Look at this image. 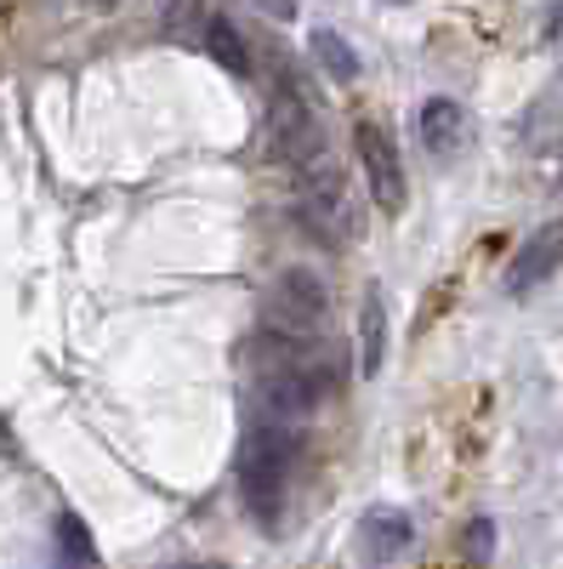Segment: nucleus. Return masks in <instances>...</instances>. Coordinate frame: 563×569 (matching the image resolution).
Listing matches in <instances>:
<instances>
[{
  "label": "nucleus",
  "instance_id": "9d476101",
  "mask_svg": "<svg viewBox=\"0 0 563 569\" xmlns=\"http://www.w3.org/2000/svg\"><path fill=\"white\" fill-rule=\"evenodd\" d=\"M382 365H388V297L370 284L359 302V370L382 376Z\"/></svg>",
  "mask_w": 563,
  "mask_h": 569
},
{
  "label": "nucleus",
  "instance_id": "9b49d317",
  "mask_svg": "<svg viewBox=\"0 0 563 569\" xmlns=\"http://www.w3.org/2000/svg\"><path fill=\"white\" fill-rule=\"evenodd\" d=\"M313 58H319V69L331 74V80H342V86H353L359 80V52L336 34V29H313Z\"/></svg>",
  "mask_w": 563,
  "mask_h": 569
},
{
  "label": "nucleus",
  "instance_id": "2eb2a0df",
  "mask_svg": "<svg viewBox=\"0 0 563 569\" xmlns=\"http://www.w3.org/2000/svg\"><path fill=\"white\" fill-rule=\"evenodd\" d=\"M58 530H63V547H69V563H91V541H86V530H80V518H58Z\"/></svg>",
  "mask_w": 563,
  "mask_h": 569
},
{
  "label": "nucleus",
  "instance_id": "39448f33",
  "mask_svg": "<svg viewBox=\"0 0 563 569\" xmlns=\"http://www.w3.org/2000/svg\"><path fill=\"white\" fill-rule=\"evenodd\" d=\"M353 149H359V171H364L370 200L382 206L388 217H399V211H404V160H399V149H393L388 126L359 120V126H353Z\"/></svg>",
  "mask_w": 563,
  "mask_h": 569
},
{
  "label": "nucleus",
  "instance_id": "7ed1b4c3",
  "mask_svg": "<svg viewBox=\"0 0 563 569\" xmlns=\"http://www.w3.org/2000/svg\"><path fill=\"white\" fill-rule=\"evenodd\" d=\"M268 142H273V154L285 160V166H296V171L324 154L319 114H313V103L302 98L296 86H279L273 91V103H268Z\"/></svg>",
  "mask_w": 563,
  "mask_h": 569
},
{
  "label": "nucleus",
  "instance_id": "ddd939ff",
  "mask_svg": "<svg viewBox=\"0 0 563 569\" xmlns=\"http://www.w3.org/2000/svg\"><path fill=\"white\" fill-rule=\"evenodd\" d=\"M154 23H160L165 40H188L205 23V7L200 0H154Z\"/></svg>",
  "mask_w": 563,
  "mask_h": 569
},
{
  "label": "nucleus",
  "instance_id": "423d86ee",
  "mask_svg": "<svg viewBox=\"0 0 563 569\" xmlns=\"http://www.w3.org/2000/svg\"><path fill=\"white\" fill-rule=\"evenodd\" d=\"M324 393H331V365H285V370H273L268 382H262V421H296L308 416Z\"/></svg>",
  "mask_w": 563,
  "mask_h": 569
},
{
  "label": "nucleus",
  "instance_id": "f03ea898",
  "mask_svg": "<svg viewBox=\"0 0 563 569\" xmlns=\"http://www.w3.org/2000/svg\"><path fill=\"white\" fill-rule=\"evenodd\" d=\"M302 222L319 233L324 246H348L353 240V200H348V182H342L331 154H319L313 166H302Z\"/></svg>",
  "mask_w": 563,
  "mask_h": 569
},
{
  "label": "nucleus",
  "instance_id": "4468645a",
  "mask_svg": "<svg viewBox=\"0 0 563 569\" xmlns=\"http://www.w3.org/2000/svg\"><path fill=\"white\" fill-rule=\"evenodd\" d=\"M461 552L473 558V563H490L495 558V518H466V530H461Z\"/></svg>",
  "mask_w": 563,
  "mask_h": 569
},
{
  "label": "nucleus",
  "instance_id": "f257e3e1",
  "mask_svg": "<svg viewBox=\"0 0 563 569\" xmlns=\"http://www.w3.org/2000/svg\"><path fill=\"white\" fill-rule=\"evenodd\" d=\"M291 461H296V433L285 421H251L245 439H240V496L251 507V518L262 530H279V507H285V479H291Z\"/></svg>",
  "mask_w": 563,
  "mask_h": 569
},
{
  "label": "nucleus",
  "instance_id": "a211bd4d",
  "mask_svg": "<svg viewBox=\"0 0 563 569\" xmlns=\"http://www.w3.org/2000/svg\"><path fill=\"white\" fill-rule=\"evenodd\" d=\"M177 569H228V563H205V558H188V563H177Z\"/></svg>",
  "mask_w": 563,
  "mask_h": 569
},
{
  "label": "nucleus",
  "instance_id": "f8f14e48",
  "mask_svg": "<svg viewBox=\"0 0 563 569\" xmlns=\"http://www.w3.org/2000/svg\"><path fill=\"white\" fill-rule=\"evenodd\" d=\"M205 46H211V58L228 69V74H251V52H245V34L233 29L228 18H211L205 23Z\"/></svg>",
  "mask_w": 563,
  "mask_h": 569
},
{
  "label": "nucleus",
  "instance_id": "f3484780",
  "mask_svg": "<svg viewBox=\"0 0 563 569\" xmlns=\"http://www.w3.org/2000/svg\"><path fill=\"white\" fill-rule=\"evenodd\" d=\"M257 7L268 18H279V23H296V0H257Z\"/></svg>",
  "mask_w": 563,
  "mask_h": 569
},
{
  "label": "nucleus",
  "instance_id": "1a4fd4ad",
  "mask_svg": "<svg viewBox=\"0 0 563 569\" xmlns=\"http://www.w3.org/2000/svg\"><path fill=\"white\" fill-rule=\"evenodd\" d=\"M415 137H421V149L428 154H455L461 142H466V114H461V103H450V98H433V103H421V114H415Z\"/></svg>",
  "mask_w": 563,
  "mask_h": 569
},
{
  "label": "nucleus",
  "instance_id": "20e7f679",
  "mask_svg": "<svg viewBox=\"0 0 563 569\" xmlns=\"http://www.w3.org/2000/svg\"><path fill=\"white\" fill-rule=\"evenodd\" d=\"M324 308H331V297H324V279L313 268H285L268 291L273 337H313V330L324 325Z\"/></svg>",
  "mask_w": 563,
  "mask_h": 569
},
{
  "label": "nucleus",
  "instance_id": "dca6fc26",
  "mask_svg": "<svg viewBox=\"0 0 563 569\" xmlns=\"http://www.w3.org/2000/svg\"><path fill=\"white\" fill-rule=\"evenodd\" d=\"M541 40L563 46V0H546V7H541Z\"/></svg>",
  "mask_w": 563,
  "mask_h": 569
},
{
  "label": "nucleus",
  "instance_id": "6e6552de",
  "mask_svg": "<svg viewBox=\"0 0 563 569\" xmlns=\"http://www.w3.org/2000/svg\"><path fill=\"white\" fill-rule=\"evenodd\" d=\"M410 541H415V518L399 512V507H370L359 518V552H364V563H393V558L410 552Z\"/></svg>",
  "mask_w": 563,
  "mask_h": 569
},
{
  "label": "nucleus",
  "instance_id": "0eeeda50",
  "mask_svg": "<svg viewBox=\"0 0 563 569\" xmlns=\"http://www.w3.org/2000/svg\"><path fill=\"white\" fill-rule=\"evenodd\" d=\"M557 268H563V222H541L519 246V257L506 262V291L524 297V291H535V284H546Z\"/></svg>",
  "mask_w": 563,
  "mask_h": 569
},
{
  "label": "nucleus",
  "instance_id": "6ab92c4d",
  "mask_svg": "<svg viewBox=\"0 0 563 569\" xmlns=\"http://www.w3.org/2000/svg\"><path fill=\"white\" fill-rule=\"evenodd\" d=\"M86 7H98V12H114V7H120V0H86Z\"/></svg>",
  "mask_w": 563,
  "mask_h": 569
}]
</instances>
